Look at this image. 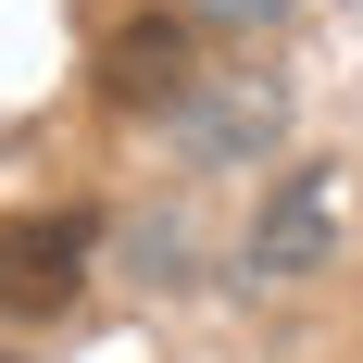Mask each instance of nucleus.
Wrapping results in <instances>:
<instances>
[{"label": "nucleus", "instance_id": "1", "mask_svg": "<svg viewBox=\"0 0 363 363\" xmlns=\"http://www.w3.org/2000/svg\"><path fill=\"white\" fill-rule=\"evenodd\" d=\"M326 263H338V163H289V176L263 188L251 238H238V276L301 289V276H326Z\"/></svg>", "mask_w": 363, "mask_h": 363}, {"label": "nucleus", "instance_id": "2", "mask_svg": "<svg viewBox=\"0 0 363 363\" xmlns=\"http://www.w3.org/2000/svg\"><path fill=\"white\" fill-rule=\"evenodd\" d=\"M188 88H201V26H188V13H125V26L101 38V101L176 113Z\"/></svg>", "mask_w": 363, "mask_h": 363}, {"label": "nucleus", "instance_id": "3", "mask_svg": "<svg viewBox=\"0 0 363 363\" xmlns=\"http://www.w3.org/2000/svg\"><path fill=\"white\" fill-rule=\"evenodd\" d=\"M276 125H289V101H276L263 75H201V88L176 101V138L201 150L213 176H251L263 150H276Z\"/></svg>", "mask_w": 363, "mask_h": 363}, {"label": "nucleus", "instance_id": "4", "mask_svg": "<svg viewBox=\"0 0 363 363\" xmlns=\"http://www.w3.org/2000/svg\"><path fill=\"white\" fill-rule=\"evenodd\" d=\"M88 276V213H0V313H63Z\"/></svg>", "mask_w": 363, "mask_h": 363}, {"label": "nucleus", "instance_id": "5", "mask_svg": "<svg viewBox=\"0 0 363 363\" xmlns=\"http://www.w3.org/2000/svg\"><path fill=\"white\" fill-rule=\"evenodd\" d=\"M201 13H225V26H251V13H276V0H201Z\"/></svg>", "mask_w": 363, "mask_h": 363}]
</instances>
